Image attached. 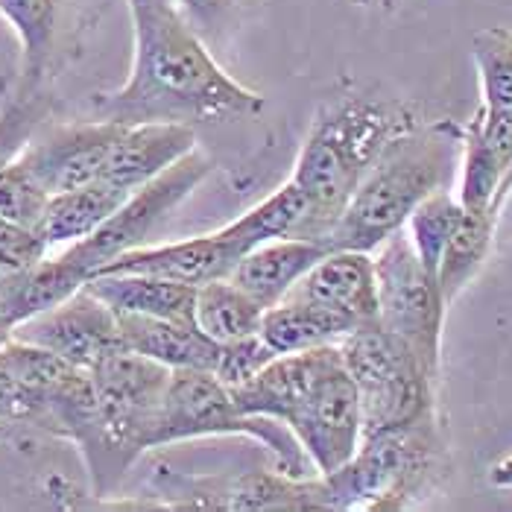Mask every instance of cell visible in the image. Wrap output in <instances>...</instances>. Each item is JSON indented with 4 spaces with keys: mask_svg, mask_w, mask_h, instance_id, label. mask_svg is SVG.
<instances>
[{
    "mask_svg": "<svg viewBox=\"0 0 512 512\" xmlns=\"http://www.w3.org/2000/svg\"><path fill=\"white\" fill-rule=\"evenodd\" d=\"M135 59L126 82L94 97V118L112 123H223L255 118L264 97L229 77L176 0H126Z\"/></svg>",
    "mask_w": 512,
    "mask_h": 512,
    "instance_id": "1",
    "label": "cell"
},
{
    "mask_svg": "<svg viewBox=\"0 0 512 512\" xmlns=\"http://www.w3.org/2000/svg\"><path fill=\"white\" fill-rule=\"evenodd\" d=\"M413 123L410 109L390 97L346 91L325 100L293 164L290 182L305 197V217L290 237L325 246V237L343 217L363 176L395 135Z\"/></svg>",
    "mask_w": 512,
    "mask_h": 512,
    "instance_id": "2",
    "label": "cell"
},
{
    "mask_svg": "<svg viewBox=\"0 0 512 512\" xmlns=\"http://www.w3.org/2000/svg\"><path fill=\"white\" fill-rule=\"evenodd\" d=\"M463 126L454 120L413 123L384 147L357 185L343 217L325 237V249L375 252L404 229L413 208L460 176Z\"/></svg>",
    "mask_w": 512,
    "mask_h": 512,
    "instance_id": "3",
    "label": "cell"
},
{
    "mask_svg": "<svg viewBox=\"0 0 512 512\" xmlns=\"http://www.w3.org/2000/svg\"><path fill=\"white\" fill-rule=\"evenodd\" d=\"M94 387V422L77 448L94 495H112L126 472L153 451L156 419L170 369L150 357L118 349L88 369Z\"/></svg>",
    "mask_w": 512,
    "mask_h": 512,
    "instance_id": "4",
    "label": "cell"
},
{
    "mask_svg": "<svg viewBox=\"0 0 512 512\" xmlns=\"http://www.w3.org/2000/svg\"><path fill=\"white\" fill-rule=\"evenodd\" d=\"M340 352L357 387L363 436L436 419V375L378 319L349 331Z\"/></svg>",
    "mask_w": 512,
    "mask_h": 512,
    "instance_id": "5",
    "label": "cell"
},
{
    "mask_svg": "<svg viewBox=\"0 0 512 512\" xmlns=\"http://www.w3.org/2000/svg\"><path fill=\"white\" fill-rule=\"evenodd\" d=\"M436 419L363 436L349 463L319 474L322 510H404L431 483L439 463Z\"/></svg>",
    "mask_w": 512,
    "mask_h": 512,
    "instance_id": "6",
    "label": "cell"
},
{
    "mask_svg": "<svg viewBox=\"0 0 512 512\" xmlns=\"http://www.w3.org/2000/svg\"><path fill=\"white\" fill-rule=\"evenodd\" d=\"M202 436L255 439L273 454V469L293 477H311L305 474V451L281 422L264 416H243L235 407L229 387H223L211 369H170L153 448Z\"/></svg>",
    "mask_w": 512,
    "mask_h": 512,
    "instance_id": "7",
    "label": "cell"
},
{
    "mask_svg": "<svg viewBox=\"0 0 512 512\" xmlns=\"http://www.w3.org/2000/svg\"><path fill=\"white\" fill-rule=\"evenodd\" d=\"M372 261L378 287V322L401 337L439 378L442 325L448 305L436 276L425 270L404 229L387 237L372 252Z\"/></svg>",
    "mask_w": 512,
    "mask_h": 512,
    "instance_id": "8",
    "label": "cell"
},
{
    "mask_svg": "<svg viewBox=\"0 0 512 512\" xmlns=\"http://www.w3.org/2000/svg\"><path fill=\"white\" fill-rule=\"evenodd\" d=\"M211 173H214L211 156L194 147L188 156L173 161L167 170H161L150 182L135 188L94 235L65 246L62 255L71 258L79 270L91 278L100 267L120 258L123 252L147 246V240L158 229V223L176 205H182L191 197Z\"/></svg>",
    "mask_w": 512,
    "mask_h": 512,
    "instance_id": "9",
    "label": "cell"
},
{
    "mask_svg": "<svg viewBox=\"0 0 512 512\" xmlns=\"http://www.w3.org/2000/svg\"><path fill=\"white\" fill-rule=\"evenodd\" d=\"M284 428L296 436L316 474L337 472L352 460L363 439V419L357 387L343 363L340 343L328 349L314 381L290 407Z\"/></svg>",
    "mask_w": 512,
    "mask_h": 512,
    "instance_id": "10",
    "label": "cell"
},
{
    "mask_svg": "<svg viewBox=\"0 0 512 512\" xmlns=\"http://www.w3.org/2000/svg\"><path fill=\"white\" fill-rule=\"evenodd\" d=\"M156 498L173 510H322L319 474L293 477L273 472H243L235 477H199L161 469Z\"/></svg>",
    "mask_w": 512,
    "mask_h": 512,
    "instance_id": "11",
    "label": "cell"
},
{
    "mask_svg": "<svg viewBox=\"0 0 512 512\" xmlns=\"http://www.w3.org/2000/svg\"><path fill=\"white\" fill-rule=\"evenodd\" d=\"M12 337L41 346L79 369H91L106 355L123 349L112 308L88 287H79L74 296L59 302L56 308L21 322Z\"/></svg>",
    "mask_w": 512,
    "mask_h": 512,
    "instance_id": "12",
    "label": "cell"
},
{
    "mask_svg": "<svg viewBox=\"0 0 512 512\" xmlns=\"http://www.w3.org/2000/svg\"><path fill=\"white\" fill-rule=\"evenodd\" d=\"M120 129L123 123L100 118L88 123H68L27 144L18 156L50 194L71 191L103 179L106 161L112 156Z\"/></svg>",
    "mask_w": 512,
    "mask_h": 512,
    "instance_id": "13",
    "label": "cell"
},
{
    "mask_svg": "<svg viewBox=\"0 0 512 512\" xmlns=\"http://www.w3.org/2000/svg\"><path fill=\"white\" fill-rule=\"evenodd\" d=\"M284 299L314 302L349 322L363 325L378 319V287L372 252L328 249Z\"/></svg>",
    "mask_w": 512,
    "mask_h": 512,
    "instance_id": "14",
    "label": "cell"
},
{
    "mask_svg": "<svg viewBox=\"0 0 512 512\" xmlns=\"http://www.w3.org/2000/svg\"><path fill=\"white\" fill-rule=\"evenodd\" d=\"M512 173V106L486 109L463 126L460 191L463 208L492 211V202ZM495 214V211H492Z\"/></svg>",
    "mask_w": 512,
    "mask_h": 512,
    "instance_id": "15",
    "label": "cell"
},
{
    "mask_svg": "<svg viewBox=\"0 0 512 512\" xmlns=\"http://www.w3.org/2000/svg\"><path fill=\"white\" fill-rule=\"evenodd\" d=\"M197 144V129L185 123H132L123 126L106 161L103 179L123 191H135L150 182L173 161L188 156Z\"/></svg>",
    "mask_w": 512,
    "mask_h": 512,
    "instance_id": "16",
    "label": "cell"
},
{
    "mask_svg": "<svg viewBox=\"0 0 512 512\" xmlns=\"http://www.w3.org/2000/svg\"><path fill=\"white\" fill-rule=\"evenodd\" d=\"M325 252L328 249L316 240L290 235L273 237L249 249L229 278L240 290H246L261 308H273Z\"/></svg>",
    "mask_w": 512,
    "mask_h": 512,
    "instance_id": "17",
    "label": "cell"
},
{
    "mask_svg": "<svg viewBox=\"0 0 512 512\" xmlns=\"http://www.w3.org/2000/svg\"><path fill=\"white\" fill-rule=\"evenodd\" d=\"M120 346L126 352L150 357L167 369H214L220 346L208 340L194 322L161 316L115 314Z\"/></svg>",
    "mask_w": 512,
    "mask_h": 512,
    "instance_id": "18",
    "label": "cell"
},
{
    "mask_svg": "<svg viewBox=\"0 0 512 512\" xmlns=\"http://www.w3.org/2000/svg\"><path fill=\"white\" fill-rule=\"evenodd\" d=\"M85 287L103 299L112 314L161 316L194 322L197 287L147 273H100L85 281Z\"/></svg>",
    "mask_w": 512,
    "mask_h": 512,
    "instance_id": "19",
    "label": "cell"
},
{
    "mask_svg": "<svg viewBox=\"0 0 512 512\" xmlns=\"http://www.w3.org/2000/svg\"><path fill=\"white\" fill-rule=\"evenodd\" d=\"M88 276L62 252L56 258H41L30 270L0 284V325L15 331L21 322L44 314L85 287Z\"/></svg>",
    "mask_w": 512,
    "mask_h": 512,
    "instance_id": "20",
    "label": "cell"
},
{
    "mask_svg": "<svg viewBox=\"0 0 512 512\" xmlns=\"http://www.w3.org/2000/svg\"><path fill=\"white\" fill-rule=\"evenodd\" d=\"M126 197H129V191H123L106 179L50 194V202H47L39 223V235L44 237V243L50 249L71 246L82 237L94 235Z\"/></svg>",
    "mask_w": 512,
    "mask_h": 512,
    "instance_id": "21",
    "label": "cell"
},
{
    "mask_svg": "<svg viewBox=\"0 0 512 512\" xmlns=\"http://www.w3.org/2000/svg\"><path fill=\"white\" fill-rule=\"evenodd\" d=\"M0 18L12 27L21 44L18 88L39 94L56 53L62 0H0Z\"/></svg>",
    "mask_w": 512,
    "mask_h": 512,
    "instance_id": "22",
    "label": "cell"
},
{
    "mask_svg": "<svg viewBox=\"0 0 512 512\" xmlns=\"http://www.w3.org/2000/svg\"><path fill=\"white\" fill-rule=\"evenodd\" d=\"M355 328V322H349L346 316L319 308L314 302L281 299L278 305L264 311L258 334L276 355H293L340 343Z\"/></svg>",
    "mask_w": 512,
    "mask_h": 512,
    "instance_id": "23",
    "label": "cell"
},
{
    "mask_svg": "<svg viewBox=\"0 0 512 512\" xmlns=\"http://www.w3.org/2000/svg\"><path fill=\"white\" fill-rule=\"evenodd\" d=\"M495 232H498V214L463 208V217L448 237L436 270V284L442 290L445 305H451L480 273V267L492 252Z\"/></svg>",
    "mask_w": 512,
    "mask_h": 512,
    "instance_id": "24",
    "label": "cell"
},
{
    "mask_svg": "<svg viewBox=\"0 0 512 512\" xmlns=\"http://www.w3.org/2000/svg\"><path fill=\"white\" fill-rule=\"evenodd\" d=\"M264 311L232 278L205 281L194 296V325L217 346L258 334Z\"/></svg>",
    "mask_w": 512,
    "mask_h": 512,
    "instance_id": "25",
    "label": "cell"
},
{
    "mask_svg": "<svg viewBox=\"0 0 512 512\" xmlns=\"http://www.w3.org/2000/svg\"><path fill=\"white\" fill-rule=\"evenodd\" d=\"M460 217H463V205H460L457 194L451 188H442V191H434L431 197L422 199L404 223V232L431 276H436V270H439L442 249H445L451 232L457 229Z\"/></svg>",
    "mask_w": 512,
    "mask_h": 512,
    "instance_id": "26",
    "label": "cell"
},
{
    "mask_svg": "<svg viewBox=\"0 0 512 512\" xmlns=\"http://www.w3.org/2000/svg\"><path fill=\"white\" fill-rule=\"evenodd\" d=\"M472 56L480 77V97L486 109L512 106V30L486 27L472 41Z\"/></svg>",
    "mask_w": 512,
    "mask_h": 512,
    "instance_id": "27",
    "label": "cell"
},
{
    "mask_svg": "<svg viewBox=\"0 0 512 512\" xmlns=\"http://www.w3.org/2000/svg\"><path fill=\"white\" fill-rule=\"evenodd\" d=\"M50 191L36 179V173L21 161V156L0 164V217L39 229Z\"/></svg>",
    "mask_w": 512,
    "mask_h": 512,
    "instance_id": "28",
    "label": "cell"
},
{
    "mask_svg": "<svg viewBox=\"0 0 512 512\" xmlns=\"http://www.w3.org/2000/svg\"><path fill=\"white\" fill-rule=\"evenodd\" d=\"M273 357H276V352L264 343V337L252 334V337H243V340L220 346V355H217V363H214L211 372L220 378L223 387L237 390L249 378H255Z\"/></svg>",
    "mask_w": 512,
    "mask_h": 512,
    "instance_id": "29",
    "label": "cell"
},
{
    "mask_svg": "<svg viewBox=\"0 0 512 512\" xmlns=\"http://www.w3.org/2000/svg\"><path fill=\"white\" fill-rule=\"evenodd\" d=\"M47 252H50V246L44 243L39 229L18 226V223L0 217V284L30 270L33 264H39Z\"/></svg>",
    "mask_w": 512,
    "mask_h": 512,
    "instance_id": "30",
    "label": "cell"
},
{
    "mask_svg": "<svg viewBox=\"0 0 512 512\" xmlns=\"http://www.w3.org/2000/svg\"><path fill=\"white\" fill-rule=\"evenodd\" d=\"M235 0H176L179 12L188 18V24L197 30L199 36H214L223 24H226V15L232 9Z\"/></svg>",
    "mask_w": 512,
    "mask_h": 512,
    "instance_id": "31",
    "label": "cell"
},
{
    "mask_svg": "<svg viewBox=\"0 0 512 512\" xmlns=\"http://www.w3.org/2000/svg\"><path fill=\"white\" fill-rule=\"evenodd\" d=\"M6 425H21V393L6 357L0 352V428Z\"/></svg>",
    "mask_w": 512,
    "mask_h": 512,
    "instance_id": "32",
    "label": "cell"
},
{
    "mask_svg": "<svg viewBox=\"0 0 512 512\" xmlns=\"http://www.w3.org/2000/svg\"><path fill=\"white\" fill-rule=\"evenodd\" d=\"M489 483L498 486V489H512V454L498 460L492 469H489Z\"/></svg>",
    "mask_w": 512,
    "mask_h": 512,
    "instance_id": "33",
    "label": "cell"
},
{
    "mask_svg": "<svg viewBox=\"0 0 512 512\" xmlns=\"http://www.w3.org/2000/svg\"><path fill=\"white\" fill-rule=\"evenodd\" d=\"M501 223H507V226H512V191L507 194V199H504V205H501V211H498V226Z\"/></svg>",
    "mask_w": 512,
    "mask_h": 512,
    "instance_id": "34",
    "label": "cell"
},
{
    "mask_svg": "<svg viewBox=\"0 0 512 512\" xmlns=\"http://www.w3.org/2000/svg\"><path fill=\"white\" fill-rule=\"evenodd\" d=\"M510 191H512V173H510V176H507L504 188L498 191V197H495V202H492V211H495V214L501 211V205H504V199H507V194H510Z\"/></svg>",
    "mask_w": 512,
    "mask_h": 512,
    "instance_id": "35",
    "label": "cell"
},
{
    "mask_svg": "<svg viewBox=\"0 0 512 512\" xmlns=\"http://www.w3.org/2000/svg\"><path fill=\"white\" fill-rule=\"evenodd\" d=\"M6 337H12V331H9V328H3V325H0V343H3V340H6Z\"/></svg>",
    "mask_w": 512,
    "mask_h": 512,
    "instance_id": "36",
    "label": "cell"
}]
</instances>
